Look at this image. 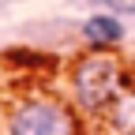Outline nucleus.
I'll return each mask as SVG.
<instances>
[{"instance_id":"nucleus-4","label":"nucleus","mask_w":135,"mask_h":135,"mask_svg":"<svg viewBox=\"0 0 135 135\" xmlns=\"http://www.w3.org/2000/svg\"><path fill=\"white\" fill-rule=\"evenodd\" d=\"M94 4H101L109 15H116V19H135V0H94Z\"/></svg>"},{"instance_id":"nucleus-3","label":"nucleus","mask_w":135,"mask_h":135,"mask_svg":"<svg viewBox=\"0 0 135 135\" xmlns=\"http://www.w3.org/2000/svg\"><path fill=\"white\" fill-rule=\"evenodd\" d=\"M79 34H83V41H86V45L105 49V45H120L124 34H128V26L116 19V15H109V11H94V15H86V19H83Z\"/></svg>"},{"instance_id":"nucleus-5","label":"nucleus","mask_w":135,"mask_h":135,"mask_svg":"<svg viewBox=\"0 0 135 135\" xmlns=\"http://www.w3.org/2000/svg\"><path fill=\"white\" fill-rule=\"evenodd\" d=\"M4 4H11V0H0V8H4Z\"/></svg>"},{"instance_id":"nucleus-1","label":"nucleus","mask_w":135,"mask_h":135,"mask_svg":"<svg viewBox=\"0 0 135 135\" xmlns=\"http://www.w3.org/2000/svg\"><path fill=\"white\" fill-rule=\"evenodd\" d=\"M120 86H124V60L113 56V53L94 49V53L79 56L71 64V94L90 113H101V109L116 105L124 98Z\"/></svg>"},{"instance_id":"nucleus-2","label":"nucleus","mask_w":135,"mask_h":135,"mask_svg":"<svg viewBox=\"0 0 135 135\" xmlns=\"http://www.w3.org/2000/svg\"><path fill=\"white\" fill-rule=\"evenodd\" d=\"M4 135H75V116L60 98L26 94L4 113Z\"/></svg>"}]
</instances>
